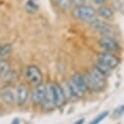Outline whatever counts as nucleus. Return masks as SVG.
I'll use <instances>...</instances> for the list:
<instances>
[{"instance_id": "f257e3e1", "label": "nucleus", "mask_w": 124, "mask_h": 124, "mask_svg": "<svg viewBox=\"0 0 124 124\" xmlns=\"http://www.w3.org/2000/svg\"><path fill=\"white\" fill-rule=\"evenodd\" d=\"M83 77L88 91H92V92L101 91L105 88L107 84V76L103 72H101L98 69H96L94 66L89 71L83 74Z\"/></svg>"}, {"instance_id": "f03ea898", "label": "nucleus", "mask_w": 124, "mask_h": 124, "mask_svg": "<svg viewBox=\"0 0 124 124\" xmlns=\"http://www.w3.org/2000/svg\"><path fill=\"white\" fill-rule=\"evenodd\" d=\"M68 88H69V91L70 93L71 97L73 98L82 97L88 91L83 74L78 73V72L74 73L68 83Z\"/></svg>"}, {"instance_id": "7ed1b4c3", "label": "nucleus", "mask_w": 124, "mask_h": 124, "mask_svg": "<svg viewBox=\"0 0 124 124\" xmlns=\"http://www.w3.org/2000/svg\"><path fill=\"white\" fill-rule=\"evenodd\" d=\"M73 16L83 22L86 23H91L94 20H96L97 12L96 10L87 5H82V6H77L73 10Z\"/></svg>"}, {"instance_id": "20e7f679", "label": "nucleus", "mask_w": 124, "mask_h": 124, "mask_svg": "<svg viewBox=\"0 0 124 124\" xmlns=\"http://www.w3.org/2000/svg\"><path fill=\"white\" fill-rule=\"evenodd\" d=\"M24 76L28 83L31 84L32 86H37L43 81V75L40 69L33 65L27 66L24 69Z\"/></svg>"}, {"instance_id": "39448f33", "label": "nucleus", "mask_w": 124, "mask_h": 124, "mask_svg": "<svg viewBox=\"0 0 124 124\" xmlns=\"http://www.w3.org/2000/svg\"><path fill=\"white\" fill-rule=\"evenodd\" d=\"M97 61L100 62V63H102V64H104V65H106V66H108L111 70L115 69L119 64L118 58L115 55H113L111 52H107V51L98 54Z\"/></svg>"}, {"instance_id": "423d86ee", "label": "nucleus", "mask_w": 124, "mask_h": 124, "mask_svg": "<svg viewBox=\"0 0 124 124\" xmlns=\"http://www.w3.org/2000/svg\"><path fill=\"white\" fill-rule=\"evenodd\" d=\"M90 24L93 29L97 30L103 36H111L113 33V28L111 27V25H109L108 23H107L101 20L96 19L93 22H91Z\"/></svg>"}, {"instance_id": "0eeeda50", "label": "nucleus", "mask_w": 124, "mask_h": 124, "mask_svg": "<svg viewBox=\"0 0 124 124\" xmlns=\"http://www.w3.org/2000/svg\"><path fill=\"white\" fill-rule=\"evenodd\" d=\"M53 92H54V101L56 108H62L66 104V94L63 88L58 83H53Z\"/></svg>"}, {"instance_id": "6e6552de", "label": "nucleus", "mask_w": 124, "mask_h": 124, "mask_svg": "<svg viewBox=\"0 0 124 124\" xmlns=\"http://www.w3.org/2000/svg\"><path fill=\"white\" fill-rule=\"evenodd\" d=\"M29 96V91L25 84H20L16 90V103L18 106L23 107L26 104Z\"/></svg>"}, {"instance_id": "1a4fd4ad", "label": "nucleus", "mask_w": 124, "mask_h": 124, "mask_svg": "<svg viewBox=\"0 0 124 124\" xmlns=\"http://www.w3.org/2000/svg\"><path fill=\"white\" fill-rule=\"evenodd\" d=\"M100 46L107 52H116L119 50V44L111 36H103L99 40Z\"/></svg>"}, {"instance_id": "9d476101", "label": "nucleus", "mask_w": 124, "mask_h": 124, "mask_svg": "<svg viewBox=\"0 0 124 124\" xmlns=\"http://www.w3.org/2000/svg\"><path fill=\"white\" fill-rule=\"evenodd\" d=\"M45 91H46V85H44L43 83L34 86V89L32 91V95H31V99H32V103L36 106H41L44 98H45Z\"/></svg>"}, {"instance_id": "9b49d317", "label": "nucleus", "mask_w": 124, "mask_h": 124, "mask_svg": "<svg viewBox=\"0 0 124 124\" xmlns=\"http://www.w3.org/2000/svg\"><path fill=\"white\" fill-rule=\"evenodd\" d=\"M44 109H52L55 108V101H54V92H53V83H48L46 85L45 91V98L41 105Z\"/></svg>"}, {"instance_id": "f8f14e48", "label": "nucleus", "mask_w": 124, "mask_h": 124, "mask_svg": "<svg viewBox=\"0 0 124 124\" xmlns=\"http://www.w3.org/2000/svg\"><path fill=\"white\" fill-rule=\"evenodd\" d=\"M0 97H1L2 102L8 106H11L16 102L14 92L10 87H7V86L1 88V90H0Z\"/></svg>"}, {"instance_id": "ddd939ff", "label": "nucleus", "mask_w": 124, "mask_h": 124, "mask_svg": "<svg viewBox=\"0 0 124 124\" xmlns=\"http://www.w3.org/2000/svg\"><path fill=\"white\" fill-rule=\"evenodd\" d=\"M96 12L98 16H100L102 19L105 20H109L113 17V11L107 6H101Z\"/></svg>"}, {"instance_id": "4468645a", "label": "nucleus", "mask_w": 124, "mask_h": 124, "mask_svg": "<svg viewBox=\"0 0 124 124\" xmlns=\"http://www.w3.org/2000/svg\"><path fill=\"white\" fill-rule=\"evenodd\" d=\"M94 67H95L96 69H98L101 72H103L106 76H108V75L111 73V70H112L110 68H108V66H106V65L100 63V62H98V61H96V63H95Z\"/></svg>"}, {"instance_id": "2eb2a0df", "label": "nucleus", "mask_w": 124, "mask_h": 124, "mask_svg": "<svg viewBox=\"0 0 124 124\" xmlns=\"http://www.w3.org/2000/svg\"><path fill=\"white\" fill-rule=\"evenodd\" d=\"M25 9L29 13H34L38 10V5L35 2V0H28L25 3Z\"/></svg>"}, {"instance_id": "dca6fc26", "label": "nucleus", "mask_w": 124, "mask_h": 124, "mask_svg": "<svg viewBox=\"0 0 124 124\" xmlns=\"http://www.w3.org/2000/svg\"><path fill=\"white\" fill-rule=\"evenodd\" d=\"M12 51V46L10 44L1 45L0 47V58H3L5 56H8Z\"/></svg>"}, {"instance_id": "f3484780", "label": "nucleus", "mask_w": 124, "mask_h": 124, "mask_svg": "<svg viewBox=\"0 0 124 124\" xmlns=\"http://www.w3.org/2000/svg\"><path fill=\"white\" fill-rule=\"evenodd\" d=\"M71 0H57V3L62 10H68L70 8Z\"/></svg>"}, {"instance_id": "a211bd4d", "label": "nucleus", "mask_w": 124, "mask_h": 124, "mask_svg": "<svg viewBox=\"0 0 124 124\" xmlns=\"http://www.w3.org/2000/svg\"><path fill=\"white\" fill-rule=\"evenodd\" d=\"M108 113L107 111L103 112L102 114H100L99 116H97V117H96L94 120H92V121H91L89 124H99L101 121H103V120H104V119H105V118L108 116Z\"/></svg>"}, {"instance_id": "6ab92c4d", "label": "nucleus", "mask_w": 124, "mask_h": 124, "mask_svg": "<svg viewBox=\"0 0 124 124\" xmlns=\"http://www.w3.org/2000/svg\"><path fill=\"white\" fill-rule=\"evenodd\" d=\"M71 2H72L73 4H75L76 7H77V6H82V5H84L85 0H71Z\"/></svg>"}, {"instance_id": "aec40b11", "label": "nucleus", "mask_w": 124, "mask_h": 124, "mask_svg": "<svg viewBox=\"0 0 124 124\" xmlns=\"http://www.w3.org/2000/svg\"><path fill=\"white\" fill-rule=\"evenodd\" d=\"M95 3H97V4H102V3H104L106 0H93Z\"/></svg>"}]
</instances>
